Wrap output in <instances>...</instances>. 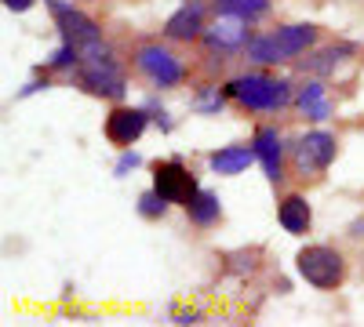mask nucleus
I'll return each instance as SVG.
<instances>
[{
	"label": "nucleus",
	"mask_w": 364,
	"mask_h": 327,
	"mask_svg": "<svg viewBox=\"0 0 364 327\" xmlns=\"http://www.w3.org/2000/svg\"><path fill=\"white\" fill-rule=\"evenodd\" d=\"M80 87L99 99H113V102L128 95V77L117 66L113 48L102 37L80 44Z\"/></svg>",
	"instance_id": "1"
},
{
	"label": "nucleus",
	"mask_w": 364,
	"mask_h": 327,
	"mask_svg": "<svg viewBox=\"0 0 364 327\" xmlns=\"http://www.w3.org/2000/svg\"><path fill=\"white\" fill-rule=\"evenodd\" d=\"M223 92H226V99H233L237 106H245L252 113H277V109L295 102L291 80H277V77H266V73L233 77V80L223 84Z\"/></svg>",
	"instance_id": "2"
},
{
	"label": "nucleus",
	"mask_w": 364,
	"mask_h": 327,
	"mask_svg": "<svg viewBox=\"0 0 364 327\" xmlns=\"http://www.w3.org/2000/svg\"><path fill=\"white\" fill-rule=\"evenodd\" d=\"M295 270H299V277L306 280L310 287L331 291V287H339L343 277H346V258L336 248H328V244H310V248L299 251Z\"/></svg>",
	"instance_id": "3"
},
{
	"label": "nucleus",
	"mask_w": 364,
	"mask_h": 327,
	"mask_svg": "<svg viewBox=\"0 0 364 327\" xmlns=\"http://www.w3.org/2000/svg\"><path fill=\"white\" fill-rule=\"evenodd\" d=\"M336 150H339V142L331 131H306V135H299L295 145H291V164L302 178H317L321 171H328V164L336 160Z\"/></svg>",
	"instance_id": "4"
},
{
	"label": "nucleus",
	"mask_w": 364,
	"mask_h": 327,
	"mask_svg": "<svg viewBox=\"0 0 364 327\" xmlns=\"http://www.w3.org/2000/svg\"><path fill=\"white\" fill-rule=\"evenodd\" d=\"M154 189H157L168 204H182V207H190V200L200 193L197 174L182 164V160H175V157L154 164Z\"/></svg>",
	"instance_id": "5"
},
{
	"label": "nucleus",
	"mask_w": 364,
	"mask_h": 327,
	"mask_svg": "<svg viewBox=\"0 0 364 327\" xmlns=\"http://www.w3.org/2000/svg\"><path fill=\"white\" fill-rule=\"evenodd\" d=\"M135 70L154 87H175V84H182V77H186V66L161 44H142L135 51Z\"/></svg>",
	"instance_id": "6"
},
{
	"label": "nucleus",
	"mask_w": 364,
	"mask_h": 327,
	"mask_svg": "<svg viewBox=\"0 0 364 327\" xmlns=\"http://www.w3.org/2000/svg\"><path fill=\"white\" fill-rule=\"evenodd\" d=\"M200 40H204L208 51H219V55L245 51L252 44V22L248 18H237V15H219L211 26H204Z\"/></svg>",
	"instance_id": "7"
},
{
	"label": "nucleus",
	"mask_w": 364,
	"mask_h": 327,
	"mask_svg": "<svg viewBox=\"0 0 364 327\" xmlns=\"http://www.w3.org/2000/svg\"><path fill=\"white\" fill-rule=\"evenodd\" d=\"M146 124H149V109H146V106H117V109H109L102 131H106V138H109L113 145H120V150H132V145L142 138Z\"/></svg>",
	"instance_id": "8"
},
{
	"label": "nucleus",
	"mask_w": 364,
	"mask_h": 327,
	"mask_svg": "<svg viewBox=\"0 0 364 327\" xmlns=\"http://www.w3.org/2000/svg\"><path fill=\"white\" fill-rule=\"evenodd\" d=\"M48 8L58 22V33H63V40L70 44H87V40H99L102 37V26L95 18H87L84 11H77L73 4H63V0H48Z\"/></svg>",
	"instance_id": "9"
},
{
	"label": "nucleus",
	"mask_w": 364,
	"mask_h": 327,
	"mask_svg": "<svg viewBox=\"0 0 364 327\" xmlns=\"http://www.w3.org/2000/svg\"><path fill=\"white\" fill-rule=\"evenodd\" d=\"M204 11H208V0H186L164 22V37L168 40H197L204 33Z\"/></svg>",
	"instance_id": "10"
},
{
	"label": "nucleus",
	"mask_w": 364,
	"mask_h": 327,
	"mask_svg": "<svg viewBox=\"0 0 364 327\" xmlns=\"http://www.w3.org/2000/svg\"><path fill=\"white\" fill-rule=\"evenodd\" d=\"M252 145H255V157H259L266 178H269V182H281V178H284V142H281V131L277 128H259Z\"/></svg>",
	"instance_id": "11"
},
{
	"label": "nucleus",
	"mask_w": 364,
	"mask_h": 327,
	"mask_svg": "<svg viewBox=\"0 0 364 327\" xmlns=\"http://www.w3.org/2000/svg\"><path fill=\"white\" fill-rule=\"evenodd\" d=\"M277 222L284 233L291 236H306L310 233V222H314V211H310V200L302 193H288L277 207Z\"/></svg>",
	"instance_id": "12"
},
{
	"label": "nucleus",
	"mask_w": 364,
	"mask_h": 327,
	"mask_svg": "<svg viewBox=\"0 0 364 327\" xmlns=\"http://www.w3.org/2000/svg\"><path fill=\"white\" fill-rule=\"evenodd\" d=\"M255 145H223V150H215L208 157V167L215 174H245L252 164H255Z\"/></svg>",
	"instance_id": "13"
},
{
	"label": "nucleus",
	"mask_w": 364,
	"mask_h": 327,
	"mask_svg": "<svg viewBox=\"0 0 364 327\" xmlns=\"http://www.w3.org/2000/svg\"><path fill=\"white\" fill-rule=\"evenodd\" d=\"M295 106L306 121H328L331 116V102H328V87L321 80H306L295 95Z\"/></svg>",
	"instance_id": "14"
},
{
	"label": "nucleus",
	"mask_w": 364,
	"mask_h": 327,
	"mask_svg": "<svg viewBox=\"0 0 364 327\" xmlns=\"http://www.w3.org/2000/svg\"><path fill=\"white\" fill-rule=\"evenodd\" d=\"M252 62L259 66H281V62H291V55L284 51V44L277 40V33H262V37H252V44L245 48Z\"/></svg>",
	"instance_id": "15"
},
{
	"label": "nucleus",
	"mask_w": 364,
	"mask_h": 327,
	"mask_svg": "<svg viewBox=\"0 0 364 327\" xmlns=\"http://www.w3.org/2000/svg\"><path fill=\"white\" fill-rule=\"evenodd\" d=\"M350 55H357V48H353V44H331V48L317 51L314 58H306V70H310V73H317V77H328V73H336Z\"/></svg>",
	"instance_id": "16"
},
{
	"label": "nucleus",
	"mask_w": 364,
	"mask_h": 327,
	"mask_svg": "<svg viewBox=\"0 0 364 327\" xmlns=\"http://www.w3.org/2000/svg\"><path fill=\"white\" fill-rule=\"evenodd\" d=\"M186 215H190V222H193V226H215V222H219V215H223V200H219V193L200 189V193L190 200Z\"/></svg>",
	"instance_id": "17"
},
{
	"label": "nucleus",
	"mask_w": 364,
	"mask_h": 327,
	"mask_svg": "<svg viewBox=\"0 0 364 327\" xmlns=\"http://www.w3.org/2000/svg\"><path fill=\"white\" fill-rule=\"evenodd\" d=\"M277 40H281V44H284V51L295 58V55H302L306 48H314V40H317V26H310V22L281 26V29H277Z\"/></svg>",
	"instance_id": "18"
},
{
	"label": "nucleus",
	"mask_w": 364,
	"mask_h": 327,
	"mask_svg": "<svg viewBox=\"0 0 364 327\" xmlns=\"http://www.w3.org/2000/svg\"><path fill=\"white\" fill-rule=\"evenodd\" d=\"M215 15H237V18H248L259 22L269 15V0H211Z\"/></svg>",
	"instance_id": "19"
},
{
	"label": "nucleus",
	"mask_w": 364,
	"mask_h": 327,
	"mask_svg": "<svg viewBox=\"0 0 364 327\" xmlns=\"http://www.w3.org/2000/svg\"><path fill=\"white\" fill-rule=\"evenodd\" d=\"M223 106H226V92H219V87H211V84H204L200 92L193 95V102H190V109L204 113V116H215Z\"/></svg>",
	"instance_id": "20"
},
{
	"label": "nucleus",
	"mask_w": 364,
	"mask_h": 327,
	"mask_svg": "<svg viewBox=\"0 0 364 327\" xmlns=\"http://www.w3.org/2000/svg\"><path fill=\"white\" fill-rule=\"evenodd\" d=\"M164 211H168V200H164L154 186H149V189L139 196V215H142V218H161Z\"/></svg>",
	"instance_id": "21"
},
{
	"label": "nucleus",
	"mask_w": 364,
	"mask_h": 327,
	"mask_svg": "<svg viewBox=\"0 0 364 327\" xmlns=\"http://www.w3.org/2000/svg\"><path fill=\"white\" fill-rule=\"evenodd\" d=\"M48 66L51 70H73V66H80V48L70 44V40H63V48L48 58Z\"/></svg>",
	"instance_id": "22"
},
{
	"label": "nucleus",
	"mask_w": 364,
	"mask_h": 327,
	"mask_svg": "<svg viewBox=\"0 0 364 327\" xmlns=\"http://www.w3.org/2000/svg\"><path fill=\"white\" fill-rule=\"evenodd\" d=\"M139 164H142V157H139L135 150H124V153H120V160H117V167H113V174H117V178H128Z\"/></svg>",
	"instance_id": "23"
},
{
	"label": "nucleus",
	"mask_w": 364,
	"mask_h": 327,
	"mask_svg": "<svg viewBox=\"0 0 364 327\" xmlns=\"http://www.w3.org/2000/svg\"><path fill=\"white\" fill-rule=\"evenodd\" d=\"M44 87H48V80H29V84L22 87V92H18V99H26V95H37V92H44Z\"/></svg>",
	"instance_id": "24"
},
{
	"label": "nucleus",
	"mask_w": 364,
	"mask_h": 327,
	"mask_svg": "<svg viewBox=\"0 0 364 327\" xmlns=\"http://www.w3.org/2000/svg\"><path fill=\"white\" fill-rule=\"evenodd\" d=\"M4 8L22 15V11H29V8H33V0H4Z\"/></svg>",
	"instance_id": "25"
},
{
	"label": "nucleus",
	"mask_w": 364,
	"mask_h": 327,
	"mask_svg": "<svg viewBox=\"0 0 364 327\" xmlns=\"http://www.w3.org/2000/svg\"><path fill=\"white\" fill-rule=\"evenodd\" d=\"M175 323H197V313H178Z\"/></svg>",
	"instance_id": "26"
},
{
	"label": "nucleus",
	"mask_w": 364,
	"mask_h": 327,
	"mask_svg": "<svg viewBox=\"0 0 364 327\" xmlns=\"http://www.w3.org/2000/svg\"><path fill=\"white\" fill-rule=\"evenodd\" d=\"M353 236H364V222H353Z\"/></svg>",
	"instance_id": "27"
}]
</instances>
